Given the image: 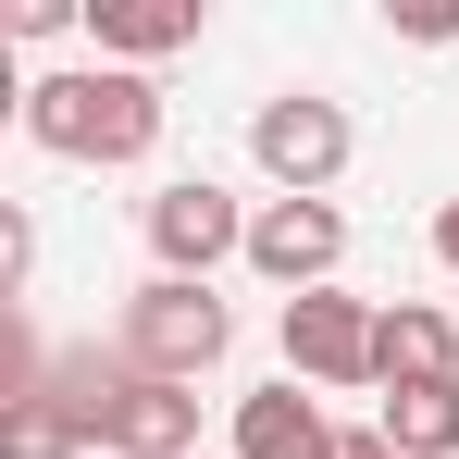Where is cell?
Returning <instances> with one entry per match:
<instances>
[{
	"instance_id": "obj_1",
	"label": "cell",
	"mask_w": 459,
	"mask_h": 459,
	"mask_svg": "<svg viewBox=\"0 0 459 459\" xmlns=\"http://www.w3.org/2000/svg\"><path fill=\"white\" fill-rule=\"evenodd\" d=\"M13 112H25V137H38L50 161H100V174H112V161H150V150H161V87H150V75H125V63L38 75L25 100H13Z\"/></svg>"
},
{
	"instance_id": "obj_2",
	"label": "cell",
	"mask_w": 459,
	"mask_h": 459,
	"mask_svg": "<svg viewBox=\"0 0 459 459\" xmlns=\"http://www.w3.org/2000/svg\"><path fill=\"white\" fill-rule=\"evenodd\" d=\"M224 348H236V310L212 299V286H186V273H150V286L125 299V335H112V360L150 373V385H199Z\"/></svg>"
},
{
	"instance_id": "obj_3",
	"label": "cell",
	"mask_w": 459,
	"mask_h": 459,
	"mask_svg": "<svg viewBox=\"0 0 459 459\" xmlns=\"http://www.w3.org/2000/svg\"><path fill=\"white\" fill-rule=\"evenodd\" d=\"M248 161L273 174V199H323V186L348 174V112L310 100V87H286V100L248 112Z\"/></svg>"
},
{
	"instance_id": "obj_4",
	"label": "cell",
	"mask_w": 459,
	"mask_h": 459,
	"mask_svg": "<svg viewBox=\"0 0 459 459\" xmlns=\"http://www.w3.org/2000/svg\"><path fill=\"white\" fill-rule=\"evenodd\" d=\"M150 261L186 273V286H212V261H248V212H236V186H212V174L150 186Z\"/></svg>"
},
{
	"instance_id": "obj_5",
	"label": "cell",
	"mask_w": 459,
	"mask_h": 459,
	"mask_svg": "<svg viewBox=\"0 0 459 459\" xmlns=\"http://www.w3.org/2000/svg\"><path fill=\"white\" fill-rule=\"evenodd\" d=\"M373 335H385V310H373V299L310 286V299H286V373L348 397V385H373Z\"/></svg>"
},
{
	"instance_id": "obj_6",
	"label": "cell",
	"mask_w": 459,
	"mask_h": 459,
	"mask_svg": "<svg viewBox=\"0 0 459 459\" xmlns=\"http://www.w3.org/2000/svg\"><path fill=\"white\" fill-rule=\"evenodd\" d=\"M335 261H348V212L335 199H261L248 212V273H273L286 299L335 286Z\"/></svg>"
},
{
	"instance_id": "obj_7",
	"label": "cell",
	"mask_w": 459,
	"mask_h": 459,
	"mask_svg": "<svg viewBox=\"0 0 459 459\" xmlns=\"http://www.w3.org/2000/svg\"><path fill=\"white\" fill-rule=\"evenodd\" d=\"M236 459H335L323 397H299V373L261 385V397H236Z\"/></svg>"
},
{
	"instance_id": "obj_8",
	"label": "cell",
	"mask_w": 459,
	"mask_h": 459,
	"mask_svg": "<svg viewBox=\"0 0 459 459\" xmlns=\"http://www.w3.org/2000/svg\"><path fill=\"white\" fill-rule=\"evenodd\" d=\"M373 385H459V323L435 299H397L373 335Z\"/></svg>"
},
{
	"instance_id": "obj_9",
	"label": "cell",
	"mask_w": 459,
	"mask_h": 459,
	"mask_svg": "<svg viewBox=\"0 0 459 459\" xmlns=\"http://www.w3.org/2000/svg\"><path fill=\"white\" fill-rule=\"evenodd\" d=\"M87 38H100V63L150 75L161 50H186V38H199V0H87Z\"/></svg>"
},
{
	"instance_id": "obj_10",
	"label": "cell",
	"mask_w": 459,
	"mask_h": 459,
	"mask_svg": "<svg viewBox=\"0 0 459 459\" xmlns=\"http://www.w3.org/2000/svg\"><path fill=\"white\" fill-rule=\"evenodd\" d=\"M385 447L397 459H459V385H385Z\"/></svg>"
},
{
	"instance_id": "obj_11",
	"label": "cell",
	"mask_w": 459,
	"mask_h": 459,
	"mask_svg": "<svg viewBox=\"0 0 459 459\" xmlns=\"http://www.w3.org/2000/svg\"><path fill=\"white\" fill-rule=\"evenodd\" d=\"M75 447H87V422L63 397H13L0 410V459H75Z\"/></svg>"
},
{
	"instance_id": "obj_12",
	"label": "cell",
	"mask_w": 459,
	"mask_h": 459,
	"mask_svg": "<svg viewBox=\"0 0 459 459\" xmlns=\"http://www.w3.org/2000/svg\"><path fill=\"white\" fill-rule=\"evenodd\" d=\"M25 273H38V224L0 212V310H25Z\"/></svg>"
},
{
	"instance_id": "obj_13",
	"label": "cell",
	"mask_w": 459,
	"mask_h": 459,
	"mask_svg": "<svg viewBox=\"0 0 459 459\" xmlns=\"http://www.w3.org/2000/svg\"><path fill=\"white\" fill-rule=\"evenodd\" d=\"M397 38L410 50H459V0H397Z\"/></svg>"
},
{
	"instance_id": "obj_14",
	"label": "cell",
	"mask_w": 459,
	"mask_h": 459,
	"mask_svg": "<svg viewBox=\"0 0 459 459\" xmlns=\"http://www.w3.org/2000/svg\"><path fill=\"white\" fill-rule=\"evenodd\" d=\"M335 459H397V447H385V422H335Z\"/></svg>"
},
{
	"instance_id": "obj_15",
	"label": "cell",
	"mask_w": 459,
	"mask_h": 459,
	"mask_svg": "<svg viewBox=\"0 0 459 459\" xmlns=\"http://www.w3.org/2000/svg\"><path fill=\"white\" fill-rule=\"evenodd\" d=\"M435 261H447V273H459V199H447V212H435Z\"/></svg>"
}]
</instances>
